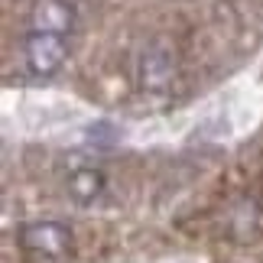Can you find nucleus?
Returning <instances> with one entry per match:
<instances>
[{"label":"nucleus","instance_id":"obj_1","mask_svg":"<svg viewBox=\"0 0 263 263\" xmlns=\"http://www.w3.org/2000/svg\"><path fill=\"white\" fill-rule=\"evenodd\" d=\"M263 120V52L257 62L231 78L224 88L208 95L201 104L163 124H143L134 130L137 143H237Z\"/></svg>","mask_w":263,"mask_h":263},{"label":"nucleus","instance_id":"obj_2","mask_svg":"<svg viewBox=\"0 0 263 263\" xmlns=\"http://www.w3.org/2000/svg\"><path fill=\"white\" fill-rule=\"evenodd\" d=\"M4 134L16 140H88L101 130V110L55 88H4Z\"/></svg>","mask_w":263,"mask_h":263},{"label":"nucleus","instance_id":"obj_3","mask_svg":"<svg viewBox=\"0 0 263 263\" xmlns=\"http://www.w3.org/2000/svg\"><path fill=\"white\" fill-rule=\"evenodd\" d=\"M65 33H52V29H29L26 43H23V55L33 75H52L59 72V65L65 62Z\"/></svg>","mask_w":263,"mask_h":263},{"label":"nucleus","instance_id":"obj_4","mask_svg":"<svg viewBox=\"0 0 263 263\" xmlns=\"http://www.w3.org/2000/svg\"><path fill=\"white\" fill-rule=\"evenodd\" d=\"M23 244L33 250H46V254H62L68 247V234L62 224H29L23 231Z\"/></svg>","mask_w":263,"mask_h":263},{"label":"nucleus","instance_id":"obj_5","mask_svg":"<svg viewBox=\"0 0 263 263\" xmlns=\"http://www.w3.org/2000/svg\"><path fill=\"white\" fill-rule=\"evenodd\" d=\"M33 26L36 29H52V33H68L72 26V10L62 0H39L36 13H33Z\"/></svg>","mask_w":263,"mask_h":263},{"label":"nucleus","instance_id":"obj_6","mask_svg":"<svg viewBox=\"0 0 263 263\" xmlns=\"http://www.w3.org/2000/svg\"><path fill=\"white\" fill-rule=\"evenodd\" d=\"M140 72H143V85H146V88H159V85L169 82V75H173V65H169L166 55L156 59L153 52H146L143 62H140Z\"/></svg>","mask_w":263,"mask_h":263}]
</instances>
